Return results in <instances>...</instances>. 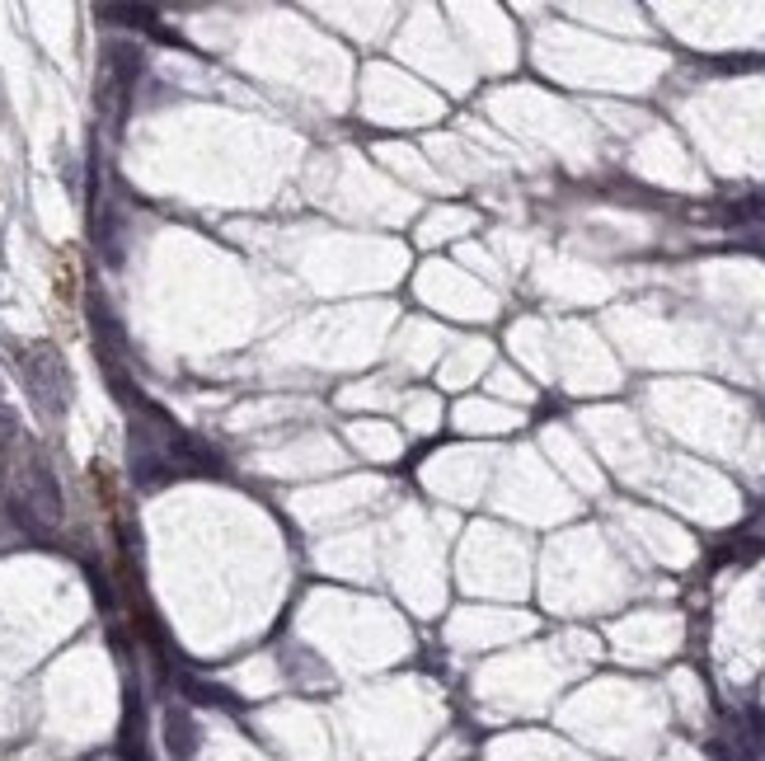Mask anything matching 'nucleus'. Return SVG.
<instances>
[{
    "mask_svg": "<svg viewBox=\"0 0 765 761\" xmlns=\"http://www.w3.org/2000/svg\"><path fill=\"white\" fill-rule=\"evenodd\" d=\"M24 376H29L33 400L43 404L47 414H62V409H66V372H62V358H57L52 348H33L29 362H24Z\"/></svg>",
    "mask_w": 765,
    "mask_h": 761,
    "instance_id": "nucleus-1",
    "label": "nucleus"
},
{
    "mask_svg": "<svg viewBox=\"0 0 765 761\" xmlns=\"http://www.w3.org/2000/svg\"><path fill=\"white\" fill-rule=\"evenodd\" d=\"M165 729H169V747H174V757H193V747H198V733H193V719H188V710H169Z\"/></svg>",
    "mask_w": 765,
    "mask_h": 761,
    "instance_id": "nucleus-2",
    "label": "nucleus"
}]
</instances>
